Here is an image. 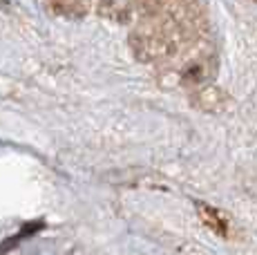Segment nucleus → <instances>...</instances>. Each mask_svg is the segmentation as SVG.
<instances>
[{"label": "nucleus", "mask_w": 257, "mask_h": 255, "mask_svg": "<svg viewBox=\"0 0 257 255\" xmlns=\"http://www.w3.org/2000/svg\"><path fill=\"white\" fill-rule=\"evenodd\" d=\"M132 9H135L132 5H101L98 12L105 14L112 21H127V14H130Z\"/></svg>", "instance_id": "nucleus-3"}, {"label": "nucleus", "mask_w": 257, "mask_h": 255, "mask_svg": "<svg viewBox=\"0 0 257 255\" xmlns=\"http://www.w3.org/2000/svg\"><path fill=\"white\" fill-rule=\"evenodd\" d=\"M197 210H199L201 222H204L206 226L212 230V233L221 235V237H228V233H230V222H228V217H226L221 210L212 208V206L204 204V202H197Z\"/></svg>", "instance_id": "nucleus-1"}, {"label": "nucleus", "mask_w": 257, "mask_h": 255, "mask_svg": "<svg viewBox=\"0 0 257 255\" xmlns=\"http://www.w3.org/2000/svg\"><path fill=\"white\" fill-rule=\"evenodd\" d=\"M47 9L65 18H81L90 12V7L85 3H52V5H47Z\"/></svg>", "instance_id": "nucleus-2"}]
</instances>
